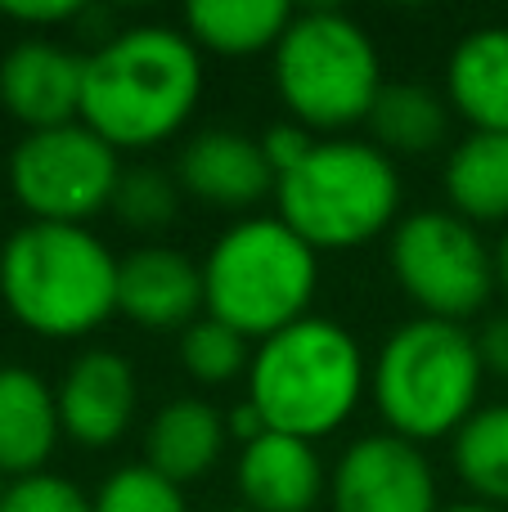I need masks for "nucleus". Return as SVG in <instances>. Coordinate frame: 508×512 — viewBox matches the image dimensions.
<instances>
[{
  "label": "nucleus",
  "instance_id": "1",
  "mask_svg": "<svg viewBox=\"0 0 508 512\" xmlns=\"http://www.w3.org/2000/svg\"><path fill=\"white\" fill-rule=\"evenodd\" d=\"M203 95V59L180 27L144 23L108 36L86 54L81 122L117 153L171 140Z\"/></svg>",
  "mask_w": 508,
  "mask_h": 512
},
{
  "label": "nucleus",
  "instance_id": "2",
  "mask_svg": "<svg viewBox=\"0 0 508 512\" xmlns=\"http://www.w3.org/2000/svg\"><path fill=\"white\" fill-rule=\"evenodd\" d=\"M0 301L36 337H86L117 315V256L86 225L27 221L0 248Z\"/></svg>",
  "mask_w": 508,
  "mask_h": 512
},
{
  "label": "nucleus",
  "instance_id": "3",
  "mask_svg": "<svg viewBox=\"0 0 508 512\" xmlns=\"http://www.w3.org/2000/svg\"><path fill=\"white\" fill-rule=\"evenodd\" d=\"M360 342L324 315H306L284 333L257 342L248 369V400L270 432L320 441L356 414L365 396Z\"/></svg>",
  "mask_w": 508,
  "mask_h": 512
},
{
  "label": "nucleus",
  "instance_id": "4",
  "mask_svg": "<svg viewBox=\"0 0 508 512\" xmlns=\"http://www.w3.org/2000/svg\"><path fill=\"white\" fill-rule=\"evenodd\" d=\"M486 364L477 337L464 324L446 319H410L383 342L369 391L396 436L423 445L437 436H455L477 414Z\"/></svg>",
  "mask_w": 508,
  "mask_h": 512
},
{
  "label": "nucleus",
  "instance_id": "5",
  "mask_svg": "<svg viewBox=\"0 0 508 512\" xmlns=\"http://www.w3.org/2000/svg\"><path fill=\"white\" fill-rule=\"evenodd\" d=\"M315 283L320 252L297 239L279 216H248L230 225L203 261L207 315L239 328L248 342H266L306 319Z\"/></svg>",
  "mask_w": 508,
  "mask_h": 512
},
{
  "label": "nucleus",
  "instance_id": "6",
  "mask_svg": "<svg viewBox=\"0 0 508 512\" xmlns=\"http://www.w3.org/2000/svg\"><path fill=\"white\" fill-rule=\"evenodd\" d=\"M275 203L297 239L315 252H342L392 230L401 180L378 144L320 140L311 158L275 185Z\"/></svg>",
  "mask_w": 508,
  "mask_h": 512
},
{
  "label": "nucleus",
  "instance_id": "7",
  "mask_svg": "<svg viewBox=\"0 0 508 512\" xmlns=\"http://www.w3.org/2000/svg\"><path fill=\"white\" fill-rule=\"evenodd\" d=\"M383 86L374 36L342 9L293 14L284 41L275 45V90L306 131L369 122Z\"/></svg>",
  "mask_w": 508,
  "mask_h": 512
},
{
  "label": "nucleus",
  "instance_id": "8",
  "mask_svg": "<svg viewBox=\"0 0 508 512\" xmlns=\"http://www.w3.org/2000/svg\"><path fill=\"white\" fill-rule=\"evenodd\" d=\"M122 171L117 149L86 122L27 131L9 153V189L18 207L45 225H86L90 216L113 207Z\"/></svg>",
  "mask_w": 508,
  "mask_h": 512
},
{
  "label": "nucleus",
  "instance_id": "9",
  "mask_svg": "<svg viewBox=\"0 0 508 512\" xmlns=\"http://www.w3.org/2000/svg\"><path fill=\"white\" fill-rule=\"evenodd\" d=\"M392 274L428 319L464 324L495 292V256L455 212H414L392 234Z\"/></svg>",
  "mask_w": 508,
  "mask_h": 512
},
{
  "label": "nucleus",
  "instance_id": "10",
  "mask_svg": "<svg viewBox=\"0 0 508 512\" xmlns=\"http://www.w3.org/2000/svg\"><path fill=\"white\" fill-rule=\"evenodd\" d=\"M333 512H441L437 477L414 441L396 432L360 436L329 477Z\"/></svg>",
  "mask_w": 508,
  "mask_h": 512
},
{
  "label": "nucleus",
  "instance_id": "11",
  "mask_svg": "<svg viewBox=\"0 0 508 512\" xmlns=\"http://www.w3.org/2000/svg\"><path fill=\"white\" fill-rule=\"evenodd\" d=\"M54 400H59L63 436H72L86 450H108L131 432L140 387H135V369L126 355L95 346L63 369Z\"/></svg>",
  "mask_w": 508,
  "mask_h": 512
},
{
  "label": "nucleus",
  "instance_id": "12",
  "mask_svg": "<svg viewBox=\"0 0 508 512\" xmlns=\"http://www.w3.org/2000/svg\"><path fill=\"white\" fill-rule=\"evenodd\" d=\"M81 86H86V54H72L54 41H18L0 59V104L27 131L81 122Z\"/></svg>",
  "mask_w": 508,
  "mask_h": 512
},
{
  "label": "nucleus",
  "instance_id": "13",
  "mask_svg": "<svg viewBox=\"0 0 508 512\" xmlns=\"http://www.w3.org/2000/svg\"><path fill=\"white\" fill-rule=\"evenodd\" d=\"M203 265L176 248H135L117 261V315L149 333H176L203 319Z\"/></svg>",
  "mask_w": 508,
  "mask_h": 512
},
{
  "label": "nucleus",
  "instance_id": "14",
  "mask_svg": "<svg viewBox=\"0 0 508 512\" xmlns=\"http://www.w3.org/2000/svg\"><path fill=\"white\" fill-rule=\"evenodd\" d=\"M180 194H194L207 207H225V212H243V207L261 203L275 194V171H270L261 140L243 131H198L194 140L180 149L176 162Z\"/></svg>",
  "mask_w": 508,
  "mask_h": 512
},
{
  "label": "nucleus",
  "instance_id": "15",
  "mask_svg": "<svg viewBox=\"0 0 508 512\" xmlns=\"http://www.w3.org/2000/svg\"><path fill=\"white\" fill-rule=\"evenodd\" d=\"M239 499L252 512H311L324 495V463L311 441L261 432L234 463Z\"/></svg>",
  "mask_w": 508,
  "mask_h": 512
},
{
  "label": "nucleus",
  "instance_id": "16",
  "mask_svg": "<svg viewBox=\"0 0 508 512\" xmlns=\"http://www.w3.org/2000/svg\"><path fill=\"white\" fill-rule=\"evenodd\" d=\"M63 436L59 400L41 373L0 364V477H36Z\"/></svg>",
  "mask_w": 508,
  "mask_h": 512
},
{
  "label": "nucleus",
  "instance_id": "17",
  "mask_svg": "<svg viewBox=\"0 0 508 512\" xmlns=\"http://www.w3.org/2000/svg\"><path fill=\"white\" fill-rule=\"evenodd\" d=\"M446 104L473 131L508 135V27H477L455 45Z\"/></svg>",
  "mask_w": 508,
  "mask_h": 512
},
{
  "label": "nucleus",
  "instance_id": "18",
  "mask_svg": "<svg viewBox=\"0 0 508 512\" xmlns=\"http://www.w3.org/2000/svg\"><path fill=\"white\" fill-rule=\"evenodd\" d=\"M225 414H216V405L194 396L167 400V405L153 414L149 432H144V459L158 477L189 486V481L207 477L216 468L225 450Z\"/></svg>",
  "mask_w": 508,
  "mask_h": 512
},
{
  "label": "nucleus",
  "instance_id": "19",
  "mask_svg": "<svg viewBox=\"0 0 508 512\" xmlns=\"http://www.w3.org/2000/svg\"><path fill=\"white\" fill-rule=\"evenodd\" d=\"M293 9L284 0H194L185 9V36L198 50H216L243 59V54H261L284 41Z\"/></svg>",
  "mask_w": 508,
  "mask_h": 512
},
{
  "label": "nucleus",
  "instance_id": "20",
  "mask_svg": "<svg viewBox=\"0 0 508 512\" xmlns=\"http://www.w3.org/2000/svg\"><path fill=\"white\" fill-rule=\"evenodd\" d=\"M446 198L468 225H508V135L473 131L450 149Z\"/></svg>",
  "mask_w": 508,
  "mask_h": 512
},
{
  "label": "nucleus",
  "instance_id": "21",
  "mask_svg": "<svg viewBox=\"0 0 508 512\" xmlns=\"http://www.w3.org/2000/svg\"><path fill=\"white\" fill-rule=\"evenodd\" d=\"M450 126V104L441 95H432L428 86H414V81H396L383 86V95L374 99V113H369V131H374L378 149L387 158H419V153L437 149L446 140Z\"/></svg>",
  "mask_w": 508,
  "mask_h": 512
},
{
  "label": "nucleus",
  "instance_id": "22",
  "mask_svg": "<svg viewBox=\"0 0 508 512\" xmlns=\"http://www.w3.org/2000/svg\"><path fill=\"white\" fill-rule=\"evenodd\" d=\"M450 463L482 504H508V405H486L450 436Z\"/></svg>",
  "mask_w": 508,
  "mask_h": 512
},
{
  "label": "nucleus",
  "instance_id": "23",
  "mask_svg": "<svg viewBox=\"0 0 508 512\" xmlns=\"http://www.w3.org/2000/svg\"><path fill=\"white\" fill-rule=\"evenodd\" d=\"M180 364L203 387H225V382H234L239 373L252 369V342L239 328L203 315L180 333Z\"/></svg>",
  "mask_w": 508,
  "mask_h": 512
},
{
  "label": "nucleus",
  "instance_id": "24",
  "mask_svg": "<svg viewBox=\"0 0 508 512\" xmlns=\"http://www.w3.org/2000/svg\"><path fill=\"white\" fill-rule=\"evenodd\" d=\"M180 207V180L167 176L162 167H126L122 180H117L113 194V212L126 230H167L176 221Z\"/></svg>",
  "mask_w": 508,
  "mask_h": 512
},
{
  "label": "nucleus",
  "instance_id": "25",
  "mask_svg": "<svg viewBox=\"0 0 508 512\" xmlns=\"http://www.w3.org/2000/svg\"><path fill=\"white\" fill-rule=\"evenodd\" d=\"M95 512H189L185 490L176 481L158 477L149 463H131L117 468L104 486L95 490Z\"/></svg>",
  "mask_w": 508,
  "mask_h": 512
},
{
  "label": "nucleus",
  "instance_id": "26",
  "mask_svg": "<svg viewBox=\"0 0 508 512\" xmlns=\"http://www.w3.org/2000/svg\"><path fill=\"white\" fill-rule=\"evenodd\" d=\"M0 512H95V504H90L68 477L36 472V477L5 481V490H0Z\"/></svg>",
  "mask_w": 508,
  "mask_h": 512
},
{
  "label": "nucleus",
  "instance_id": "27",
  "mask_svg": "<svg viewBox=\"0 0 508 512\" xmlns=\"http://www.w3.org/2000/svg\"><path fill=\"white\" fill-rule=\"evenodd\" d=\"M315 144H320L315 140V131H306L302 122H275L266 135H261V153H266L275 180L293 176V171L315 153Z\"/></svg>",
  "mask_w": 508,
  "mask_h": 512
},
{
  "label": "nucleus",
  "instance_id": "28",
  "mask_svg": "<svg viewBox=\"0 0 508 512\" xmlns=\"http://www.w3.org/2000/svg\"><path fill=\"white\" fill-rule=\"evenodd\" d=\"M0 14L14 18L27 27H54V23H72L81 14L77 0H54V5H0Z\"/></svg>",
  "mask_w": 508,
  "mask_h": 512
},
{
  "label": "nucleus",
  "instance_id": "29",
  "mask_svg": "<svg viewBox=\"0 0 508 512\" xmlns=\"http://www.w3.org/2000/svg\"><path fill=\"white\" fill-rule=\"evenodd\" d=\"M477 351H482L486 373H500V378H508V315H495L491 324L482 328Z\"/></svg>",
  "mask_w": 508,
  "mask_h": 512
},
{
  "label": "nucleus",
  "instance_id": "30",
  "mask_svg": "<svg viewBox=\"0 0 508 512\" xmlns=\"http://www.w3.org/2000/svg\"><path fill=\"white\" fill-rule=\"evenodd\" d=\"M225 432H230L234 441L248 445V441H257L261 432H270V427H266V418L257 414V405H252V400H243V405H234L230 414H225Z\"/></svg>",
  "mask_w": 508,
  "mask_h": 512
},
{
  "label": "nucleus",
  "instance_id": "31",
  "mask_svg": "<svg viewBox=\"0 0 508 512\" xmlns=\"http://www.w3.org/2000/svg\"><path fill=\"white\" fill-rule=\"evenodd\" d=\"M491 256H495V288H504V292H508V225H504L500 243L491 248Z\"/></svg>",
  "mask_w": 508,
  "mask_h": 512
},
{
  "label": "nucleus",
  "instance_id": "32",
  "mask_svg": "<svg viewBox=\"0 0 508 512\" xmlns=\"http://www.w3.org/2000/svg\"><path fill=\"white\" fill-rule=\"evenodd\" d=\"M441 512H500V508H491V504H450Z\"/></svg>",
  "mask_w": 508,
  "mask_h": 512
},
{
  "label": "nucleus",
  "instance_id": "33",
  "mask_svg": "<svg viewBox=\"0 0 508 512\" xmlns=\"http://www.w3.org/2000/svg\"><path fill=\"white\" fill-rule=\"evenodd\" d=\"M230 512H252V508H230Z\"/></svg>",
  "mask_w": 508,
  "mask_h": 512
}]
</instances>
